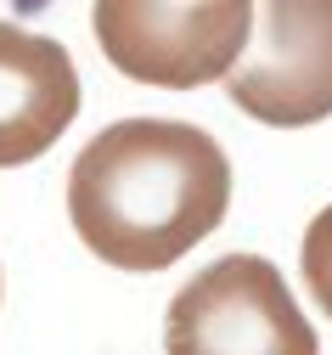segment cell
I'll use <instances>...</instances> for the list:
<instances>
[{"label": "cell", "mask_w": 332, "mask_h": 355, "mask_svg": "<svg viewBox=\"0 0 332 355\" xmlns=\"http://www.w3.org/2000/svg\"><path fill=\"white\" fill-rule=\"evenodd\" d=\"M231 203V158L198 124L119 119L68 169L79 243L119 271H164L198 248Z\"/></svg>", "instance_id": "1"}, {"label": "cell", "mask_w": 332, "mask_h": 355, "mask_svg": "<svg viewBox=\"0 0 332 355\" xmlns=\"http://www.w3.org/2000/svg\"><path fill=\"white\" fill-rule=\"evenodd\" d=\"M102 57L158 91H198L231 79L254 40V0H96L90 6Z\"/></svg>", "instance_id": "2"}, {"label": "cell", "mask_w": 332, "mask_h": 355, "mask_svg": "<svg viewBox=\"0 0 332 355\" xmlns=\"http://www.w3.org/2000/svg\"><path fill=\"white\" fill-rule=\"evenodd\" d=\"M169 355H321L315 327L281 271L259 254H225L169 299Z\"/></svg>", "instance_id": "3"}, {"label": "cell", "mask_w": 332, "mask_h": 355, "mask_svg": "<svg viewBox=\"0 0 332 355\" xmlns=\"http://www.w3.org/2000/svg\"><path fill=\"white\" fill-rule=\"evenodd\" d=\"M225 91L276 130L332 119V0H254V40Z\"/></svg>", "instance_id": "4"}, {"label": "cell", "mask_w": 332, "mask_h": 355, "mask_svg": "<svg viewBox=\"0 0 332 355\" xmlns=\"http://www.w3.org/2000/svg\"><path fill=\"white\" fill-rule=\"evenodd\" d=\"M79 119V68L62 40L0 23V169L34 164Z\"/></svg>", "instance_id": "5"}, {"label": "cell", "mask_w": 332, "mask_h": 355, "mask_svg": "<svg viewBox=\"0 0 332 355\" xmlns=\"http://www.w3.org/2000/svg\"><path fill=\"white\" fill-rule=\"evenodd\" d=\"M304 282H310L315 304L332 316V203L310 220V232H304Z\"/></svg>", "instance_id": "6"}]
</instances>
